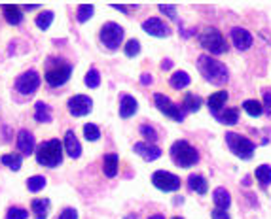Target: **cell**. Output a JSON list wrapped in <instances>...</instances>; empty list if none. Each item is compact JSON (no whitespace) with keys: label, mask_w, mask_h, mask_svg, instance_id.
I'll use <instances>...</instances> for the list:
<instances>
[{"label":"cell","mask_w":271,"mask_h":219,"mask_svg":"<svg viewBox=\"0 0 271 219\" xmlns=\"http://www.w3.org/2000/svg\"><path fill=\"white\" fill-rule=\"evenodd\" d=\"M197 68H199V72L203 74V78H205L207 82H211V84H215V85H224L229 78L228 68L220 63V61L211 59V57H207V55H201V57L197 59Z\"/></svg>","instance_id":"1"},{"label":"cell","mask_w":271,"mask_h":219,"mask_svg":"<svg viewBox=\"0 0 271 219\" xmlns=\"http://www.w3.org/2000/svg\"><path fill=\"white\" fill-rule=\"evenodd\" d=\"M36 161H38V165L48 168L59 167L63 163V144L57 138L42 142L36 149Z\"/></svg>","instance_id":"2"},{"label":"cell","mask_w":271,"mask_h":219,"mask_svg":"<svg viewBox=\"0 0 271 219\" xmlns=\"http://www.w3.org/2000/svg\"><path fill=\"white\" fill-rule=\"evenodd\" d=\"M171 159L174 161L176 167H194L199 161V151L192 144H188L186 140H176L171 146Z\"/></svg>","instance_id":"3"},{"label":"cell","mask_w":271,"mask_h":219,"mask_svg":"<svg viewBox=\"0 0 271 219\" xmlns=\"http://www.w3.org/2000/svg\"><path fill=\"white\" fill-rule=\"evenodd\" d=\"M199 44L209 53H213V55H222V53H226V49H228L222 32L217 31V29H205V31L199 34Z\"/></svg>","instance_id":"4"},{"label":"cell","mask_w":271,"mask_h":219,"mask_svg":"<svg viewBox=\"0 0 271 219\" xmlns=\"http://www.w3.org/2000/svg\"><path fill=\"white\" fill-rule=\"evenodd\" d=\"M226 144H228L229 151L239 159H250L254 155V144L250 142L247 136H241L237 132H228L226 134Z\"/></svg>","instance_id":"5"},{"label":"cell","mask_w":271,"mask_h":219,"mask_svg":"<svg viewBox=\"0 0 271 219\" xmlns=\"http://www.w3.org/2000/svg\"><path fill=\"white\" fill-rule=\"evenodd\" d=\"M70 74H72V66L68 63H63L61 59H57L54 66H50L46 70L44 78H46V82H48L50 87H61V85H65L70 80Z\"/></svg>","instance_id":"6"},{"label":"cell","mask_w":271,"mask_h":219,"mask_svg":"<svg viewBox=\"0 0 271 219\" xmlns=\"http://www.w3.org/2000/svg\"><path fill=\"white\" fill-rule=\"evenodd\" d=\"M99 38L101 42L105 44L108 49H118L121 45V40H123V27L118 25V23H105L101 27V32H99Z\"/></svg>","instance_id":"7"},{"label":"cell","mask_w":271,"mask_h":219,"mask_svg":"<svg viewBox=\"0 0 271 219\" xmlns=\"http://www.w3.org/2000/svg\"><path fill=\"white\" fill-rule=\"evenodd\" d=\"M154 102H156V106H158V110H160L162 114L167 115V117H171V119L178 121V123L184 121V117H186L184 108H180L178 104H174L169 96H165V94H162V93H156L154 94Z\"/></svg>","instance_id":"8"},{"label":"cell","mask_w":271,"mask_h":219,"mask_svg":"<svg viewBox=\"0 0 271 219\" xmlns=\"http://www.w3.org/2000/svg\"><path fill=\"white\" fill-rule=\"evenodd\" d=\"M152 183L160 191L171 193V191H178L180 189V177L171 174V172H165V170H158V172H154Z\"/></svg>","instance_id":"9"},{"label":"cell","mask_w":271,"mask_h":219,"mask_svg":"<svg viewBox=\"0 0 271 219\" xmlns=\"http://www.w3.org/2000/svg\"><path fill=\"white\" fill-rule=\"evenodd\" d=\"M40 87V74L36 70H27L15 80V91L21 94H33Z\"/></svg>","instance_id":"10"},{"label":"cell","mask_w":271,"mask_h":219,"mask_svg":"<svg viewBox=\"0 0 271 219\" xmlns=\"http://www.w3.org/2000/svg\"><path fill=\"white\" fill-rule=\"evenodd\" d=\"M66 106H68V112L74 117H84L93 110V100L87 94H76L66 102Z\"/></svg>","instance_id":"11"},{"label":"cell","mask_w":271,"mask_h":219,"mask_svg":"<svg viewBox=\"0 0 271 219\" xmlns=\"http://www.w3.org/2000/svg\"><path fill=\"white\" fill-rule=\"evenodd\" d=\"M142 31L148 32L150 36H156V38H165L171 34V27L165 21H162L160 17H150L142 23Z\"/></svg>","instance_id":"12"},{"label":"cell","mask_w":271,"mask_h":219,"mask_svg":"<svg viewBox=\"0 0 271 219\" xmlns=\"http://www.w3.org/2000/svg\"><path fill=\"white\" fill-rule=\"evenodd\" d=\"M231 42H233V45H235L237 49L247 51L250 45H252V34H250L247 29L235 27V29H231Z\"/></svg>","instance_id":"13"},{"label":"cell","mask_w":271,"mask_h":219,"mask_svg":"<svg viewBox=\"0 0 271 219\" xmlns=\"http://www.w3.org/2000/svg\"><path fill=\"white\" fill-rule=\"evenodd\" d=\"M133 149H135V153L141 155L144 161H156V159L162 157V149L158 146H154V144H148V142H137Z\"/></svg>","instance_id":"14"},{"label":"cell","mask_w":271,"mask_h":219,"mask_svg":"<svg viewBox=\"0 0 271 219\" xmlns=\"http://www.w3.org/2000/svg\"><path fill=\"white\" fill-rule=\"evenodd\" d=\"M34 136L31 131H27V129H23L19 131V134H17V147H19V151H21L23 155H33L34 153Z\"/></svg>","instance_id":"15"},{"label":"cell","mask_w":271,"mask_h":219,"mask_svg":"<svg viewBox=\"0 0 271 219\" xmlns=\"http://www.w3.org/2000/svg\"><path fill=\"white\" fill-rule=\"evenodd\" d=\"M137 110H139V102L135 100V96L123 94L121 100H119V117L129 119V117H133V115L137 114Z\"/></svg>","instance_id":"16"},{"label":"cell","mask_w":271,"mask_h":219,"mask_svg":"<svg viewBox=\"0 0 271 219\" xmlns=\"http://www.w3.org/2000/svg\"><path fill=\"white\" fill-rule=\"evenodd\" d=\"M65 151H66V155L72 157V159H78V157L82 155V146H80V142H78L74 131H66V134H65Z\"/></svg>","instance_id":"17"},{"label":"cell","mask_w":271,"mask_h":219,"mask_svg":"<svg viewBox=\"0 0 271 219\" xmlns=\"http://www.w3.org/2000/svg\"><path fill=\"white\" fill-rule=\"evenodd\" d=\"M228 91H218V93L211 94L209 96V100H207V104H209V110H211V114L217 117L218 114H220V110L224 108V104H226V100H228Z\"/></svg>","instance_id":"18"},{"label":"cell","mask_w":271,"mask_h":219,"mask_svg":"<svg viewBox=\"0 0 271 219\" xmlns=\"http://www.w3.org/2000/svg\"><path fill=\"white\" fill-rule=\"evenodd\" d=\"M118 167H119V159L116 153H108L103 159V172L107 177H116L118 176Z\"/></svg>","instance_id":"19"},{"label":"cell","mask_w":271,"mask_h":219,"mask_svg":"<svg viewBox=\"0 0 271 219\" xmlns=\"http://www.w3.org/2000/svg\"><path fill=\"white\" fill-rule=\"evenodd\" d=\"M213 202L218 210H228L231 204V197H229V191L224 187H217L213 191Z\"/></svg>","instance_id":"20"},{"label":"cell","mask_w":271,"mask_h":219,"mask_svg":"<svg viewBox=\"0 0 271 219\" xmlns=\"http://www.w3.org/2000/svg\"><path fill=\"white\" fill-rule=\"evenodd\" d=\"M50 206H52V200H50V198H34L33 202H31V208H33V214L36 219L48 218Z\"/></svg>","instance_id":"21"},{"label":"cell","mask_w":271,"mask_h":219,"mask_svg":"<svg viewBox=\"0 0 271 219\" xmlns=\"http://www.w3.org/2000/svg\"><path fill=\"white\" fill-rule=\"evenodd\" d=\"M188 187L195 191L197 195H205L207 191H209V183H207V179L201 174H192V176L188 177Z\"/></svg>","instance_id":"22"},{"label":"cell","mask_w":271,"mask_h":219,"mask_svg":"<svg viewBox=\"0 0 271 219\" xmlns=\"http://www.w3.org/2000/svg\"><path fill=\"white\" fill-rule=\"evenodd\" d=\"M190 82H192V78H190V74L184 72V70L174 72L173 76H171V80H169L171 87H173V89H178V91H180V89H184V87H188Z\"/></svg>","instance_id":"23"},{"label":"cell","mask_w":271,"mask_h":219,"mask_svg":"<svg viewBox=\"0 0 271 219\" xmlns=\"http://www.w3.org/2000/svg\"><path fill=\"white\" fill-rule=\"evenodd\" d=\"M2 11H4V19L10 23V25H19L23 19L21 10L13 4H8V6H2Z\"/></svg>","instance_id":"24"},{"label":"cell","mask_w":271,"mask_h":219,"mask_svg":"<svg viewBox=\"0 0 271 219\" xmlns=\"http://www.w3.org/2000/svg\"><path fill=\"white\" fill-rule=\"evenodd\" d=\"M34 119L40 121V123H50L52 121V110L46 102H36L34 104Z\"/></svg>","instance_id":"25"},{"label":"cell","mask_w":271,"mask_h":219,"mask_svg":"<svg viewBox=\"0 0 271 219\" xmlns=\"http://www.w3.org/2000/svg\"><path fill=\"white\" fill-rule=\"evenodd\" d=\"M215 119H218V121L224 123V125H235L239 121V110L237 108H228L224 114L217 115Z\"/></svg>","instance_id":"26"},{"label":"cell","mask_w":271,"mask_h":219,"mask_svg":"<svg viewBox=\"0 0 271 219\" xmlns=\"http://www.w3.org/2000/svg\"><path fill=\"white\" fill-rule=\"evenodd\" d=\"M0 163H2L4 167L11 168V170H19L23 163V157L19 155V153H8V155H2Z\"/></svg>","instance_id":"27"},{"label":"cell","mask_w":271,"mask_h":219,"mask_svg":"<svg viewBox=\"0 0 271 219\" xmlns=\"http://www.w3.org/2000/svg\"><path fill=\"white\" fill-rule=\"evenodd\" d=\"M243 110L250 115V117H260L264 114V104L260 100H245L243 102Z\"/></svg>","instance_id":"28"},{"label":"cell","mask_w":271,"mask_h":219,"mask_svg":"<svg viewBox=\"0 0 271 219\" xmlns=\"http://www.w3.org/2000/svg\"><path fill=\"white\" fill-rule=\"evenodd\" d=\"M256 179L260 181L262 187H268L271 183V167L270 165H262L256 168Z\"/></svg>","instance_id":"29"},{"label":"cell","mask_w":271,"mask_h":219,"mask_svg":"<svg viewBox=\"0 0 271 219\" xmlns=\"http://www.w3.org/2000/svg\"><path fill=\"white\" fill-rule=\"evenodd\" d=\"M52 21H54V11H42V13L36 15V19H34L36 27H38L40 31H48Z\"/></svg>","instance_id":"30"},{"label":"cell","mask_w":271,"mask_h":219,"mask_svg":"<svg viewBox=\"0 0 271 219\" xmlns=\"http://www.w3.org/2000/svg\"><path fill=\"white\" fill-rule=\"evenodd\" d=\"M182 106H184V112H197V110L201 108V98L195 96V94H192V93H188L184 96Z\"/></svg>","instance_id":"31"},{"label":"cell","mask_w":271,"mask_h":219,"mask_svg":"<svg viewBox=\"0 0 271 219\" xmlns=\"http://www.w3.org/2000/svg\"><path fill=\"white\" fill-rule=\"evenodd\" d=\"M46 187V177L44 176H33L27 179V189L31 191V193H38V191H42Z\"/></svg>","instance_id":"32"},{"label":"cell","mask_w":271,"mask_h":219,"mask_svg":"<svg viewBox=\"0 0 271 219\" xmlns=\"http://www.w3.org/2000/svg\"><path fill=\"white\" fill-rule=\"evenodd\" d=\"M86 85L89 87V89H97L99 85H101V74H99L97 68H91L89 72L86 74Z\"/></svg>","instance_id":"33"},{"label":"cell","mask_w":271,"mask_h":219,"mask_svg":"<svg viewBox=\"0 0 271 219\" xmlns=\"http://www.w3.org/2000/svg\"><path fill=\"white\" fill-rule=\"evenodd\" d=\"M84 136H86V140H89V142H95V140L101 138V131H99L97 125L87 123V125H84Z\"/></svg>","instance_id":"34"},{"label":"cell","mask_w":271,"mask_h":219,"mask_svg":"<svg viewBox=\"0 0 271 219\" xmlns=\"http://www.w3.org/2000/svg\"><path fill=\"white\" fill-rule=\"evenodd\" d=\"M139 131H141V134L148 140V144H154V142L160 138V136H158V131H156L154 127H150V125H141Z\"/></svg>","instance_id":"35"},{"label":"cell","mask_w":271,"mask_h":219,"mask_svg":"<svg viewBox=\"0 0 271 219\" xmlns=\"http://www.w3.org/2000/svg\"><path fill=\"white\" fill-rule=\"evenodd\" d=\"M93 11L95 8L93 6H89V4H84V6H78V21L80 23H86L91 15H93Z\"/></svg>","instance_id":"36"},{"label":"cell","mask_w":271,"mask_h":219,"mask_svg":"<svg viewBox=\"0 0 271 219\" xmlns=\"http://www.w3.org/2000/svg\"><path fill=\"white\" fill-rule=\"evenodd\" d=\"M27 218H29V212L23 208H17V206H11L6 212V219H27Z\"/></svg>","instance_id":"37"},{"label":"cell","mask_w":271,"mask_h":219,"mask_svg":"<svg viewBox=\"0 0 271 219\" xmlns=\"http://www.w3.org/2000/svg\"><path fill=\"white\" fill-rule=\"evenodd\" d=\"M125 55L127 57H137L139 53H141V42L139 40H129V42L125 44Z\"/></svg>","instance_id":"38"},{"label":"cell","mask_w":271,"mask_h":219,"mask_svg":"<svg viewBox=\"0 0 271 219\" xmlns=\"http://www.w3.org/2000/svg\"><path fill=\"white\" fill-rule=\"evenodd\" d=\"M57 219H78V212L74 208H65Z\"/></svg>","instance_id":"39"},{"label":"cell","mask_w":271,"mask_h":219,"mask_svg":"<svg viewBox=\"0 0 271 219\" xmlns=\"http://www.w3.org/2000/svg\"><path fill=\"white\" fill-rule=\"evenodd\" d=\"M160 11L163 13H167V17H171V19H176V8L174 6H160Z\"/></svg>","instance_id":"40"},{"label":"cell","mask_w":271,"mask_h":219,"mask_svg":"<svg viewBox=\"0 0 271 219\" xmlns=\"http://www.w3.org/2000/svg\"><path fill=\"white\" fill-rule=\"evenodd\" d=\"M211 216H213V219H231L226 210H218V208L213 210V214H211Z\"/></svg>","instance_id":"41"},{"label":"cell","mask_w":271,"mask_h":219,"mask_svg":"<svg viewBox=\"0 0 271 219\" xmlns=\"http://www.w3.org/2000/svg\"><path fill=\"white\" fill-rule=\"evenodd\" d=\"M264 110L271 115V93H264Z\"/></svg>","instance_id":"42"},{"label":"cell","mask_w":271,"mask_h":219,"mask_svg":"<svg viewBox=\"0 0 271 219\" xmlns=\"http://www.w3.org/2000/svg\"><path fill=\"white\" fill-rule=\"evenodd\" d=\"M141 84L142 85H150V84H152V76H150V74H142V76H141Z\"/></svg>","instance_id":"43"},{"label":"cell","mask_w":271,"mask_h":219,"mask_svg":"<svg viewBox=\"0 0 271 219\" xmlns=\"http://www.w3.org/2000/svg\"><path fill=\"white\" fill-rule=\"evenodd\" d=\"M171 66H173V63H171L169 59H165V61H163V63H162V68H163V70H169Z\"/></svg>","instance_id":"44"},{"label":"cell","mask_w":271,"mask_h":219,"mask_svg":"<svg viewBox=\"0 0 271 219\" xmlns=\"http://www.w3.org/2000/svg\"><path fill=\"white\" fill-rule=\"evenodd\" d=\"M114 10H119V11H123V13H127V6H112Z\"/></svg>","instance_id":"45"},{"label":"cell","mask_w":271,"mask_h":219,"mask_svg":"<svg viewBox=\"0 0 271 219\" xmlns=\"http://www.w3.org/2000/svg\"><path fill=\"white\" fill-rule=\"evenodd\" d=\"M148 219H165V216H162V214H154V216H150Z\"/></svg>","instance_id":"46"},{"label":"cell","mask_w":271,"mask_h":219,"mask_svg":"<svg viewBox=\"0 0 271 219\" xmlns=\"http://www.w3.org/2000/svg\"><path fill=\"white\" fill-rule=\"evenodd\" d=\"M123 219H137V216H133V214H131V216H127V218H123Z\"/></svg>","instance_id":"47"},{"label":"cell","mask_w":271,"mask_h":219,"mask_svg":"<svg viewBox=\"0 0 271 219\" xmlns=\"http://www.w3.org/2000/svg\"><path fill=\"white\" fill-rule=\"evenodd\" d=\"M173 219H184V218H173Z\"/></svg>","instance_id":"48"}]
</instances>
